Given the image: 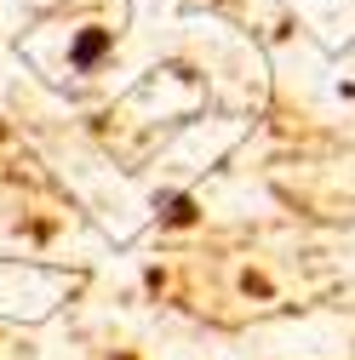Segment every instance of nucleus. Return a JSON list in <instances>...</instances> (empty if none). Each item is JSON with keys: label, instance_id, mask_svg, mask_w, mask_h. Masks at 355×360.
<instances>
[{"label": "nucleus", "instance_id": "obj_1", "mask_svg": "<svg viewBox=\"0 0 355 360\" xmlns=\"http://www.w3.org/2000/svg\"><path fill=\"white\" fill-rule=\"evenodd\" d=\"M104 52H109V29H80L75 46H69V63H75V69H98Z\"/></svg>", "mask_w": 355, "mask_h": 360}, {"label": "nucleus", "instance_id": "obj_2", "mask_svg": "<svg viewBox=\"0 0 355 360\" xmlns=\"http://www.w3.org/2000/svg\"><path fill=\"white\" fill-rule=\"evenodd\" d=\"M161 223H195V200L189 195H166L161 200Z\"/></svg>", "mask_w": 355, "mask_h": 360}]
</instances>
